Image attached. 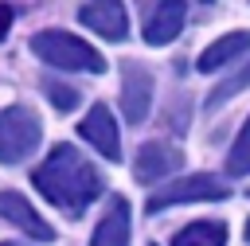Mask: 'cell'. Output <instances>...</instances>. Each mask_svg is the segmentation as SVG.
Instances as JSON below:
<instances>
[{"instance_id": "1", "label": "cell", "mask_w": 250, "mask_h": 246, "mask_svg": "<svg viewBox=\"0 0 250 246\" xmlns=\"http://www.w3.org/2000/svg\"><path fill=\"white\" fill-rule=\"evenodd\" d=\"M31 184L39 187V195L47 199V203H55L62 215H70V219H78L98 195H102V172L74 148V144H55L51 152H47V160L31 172Z\"/></svg>"}, {"instance_id": "2", "label": "cell", "mask_w": 250, "mask_h": 246, "mask_svg": "<svg viewBox=\"0 0 250 246\" xmlns=\"http://www.w3.org/2000/svg\"><path fill=\"white\" fill-rule=\"evenodd\" d=\"M31 51H35L47 66H55V70H86V74H102V70H105L102 51H94L86 39H78V35H70V31H62V27H43V31H35V35H31Z\"/></svg>"}, {"instance_id": "3", "label": "cell", "mask_w": 250, "mask_h": 246, "mask_svg": "<svg viewBox=\"0 0 250 246\" xmlns=\"http://www.w3.org/2000/svg\"><path fill=\"white\" fill-rule=\"evenodd\" d=\"M43 141V121L31 105L0 109V164H23Z\"/></svg>"}, {"instance_id": "4", "label": "cell", "mask_w": 250, "mask_h": 246, "mask_svg": "<svg viewBox=\"0 0 250 246\" xmlns=\"http://www.w3.org/2000/svg\"><path fill=\"white\" fill-rule=\"evenodd\" d=\"M227 195H230V187H227L219 176H211V172H195V176H184V180H176V184L160 187L156 195H148L145 211H148V215H156V211H168V207H180V203L227 199Z\"/></svg>"}, {"instance_id": "5", "label": "cell", "mask_w": 250, "mask_h": 246, "mask_svg": "<svg viewBox=\"0 0 250 246\" xmlns=\"http://www.w3.org/2000/svg\"><path fill=\"white\" fill-rule=\"evenodd\" d=\"M148 105H152V74L148 66L141 62H121V109H125V121L129 125H141L148 117Z\"/></svg>"}, {"instance_id": "6", "label": "cell", "mask_w": 250, "mask_h": 246, "mask_svg": "<svg viewBox=\"0 0 250 246\" xmlns=\"http://www.w3.org/2000/svg\"><path fill=\"white\" fill-rule=\"evenodd\" d=\"M184 164V152L176 148V144H168V141H148V144H141V152H137V160H133V180L137 184H156V180H164L168 172H176Z\"/></svg>"}, {"instance_id": "7", "label": "cell", "mask_w": 250, "mask_h": 246, "mask_svg": "<svg viewBox=\"0 0 250 246\" xmlns=\"http://www.w3.org/2000/svg\"><path fill=\"white\" fill-rule=\"evenodd\" d=\"M78 23L90 27V31H98V35L109 39V43H121V39L129 35V12H125V4H113V0L82 4V8H78Z\"/></svg>"}, {"instance_id": "8", "label": "cell", "mask_w": 250, "mask_h": 246, "mask_svg": "<svg viewBox=\"0 0 250 246\" xmlns=\"http://www.w3.org/2000/svg\"><path fill=\"white\" fill-rule=\"evenodd\" d=\"M0 219L12 223V226H20L23 234H31V238H39V242H55V226H51L20 191H0Z\"/></svg>"}, {"instance_id": "9", "label": "cell", "mask_w": 250, "mask_h": 246, "mask_svg": "<svg viewBox=\"0 0 250 246\" xmlns=\"http://www.w3.org/2000/svg\"><path fill=\"white\" fill-rule=\"evenodd\" d=\"M78 133L105 156V160H121V133H117V121H113V113H109V105H94L86 117H82V125H78Z\"/></svg>"}, {"instance_id": "10", "label": "cell", "mask_w": 250, "mask_h": 246, "mask_svg": "<svg viewBox=\"0 0 250 246\" xmlns=\"http://www.w3.org/2000/svg\"><path fill=\"white\" fill-rule=\"evenodd\" d=\"M184 16H188V4H180V0L148 4L145 8V43H152V47L172 43L180 35V27H184Z\"/></svg>"}, {"instance_id": "11", "label": "cell", "mask_w": 250, "mask_h": 246, "mask_svg": "<svg viewBox=\"0 0 250 246\" xmlns=\"http://www.w3.org/2000/svg\"><path fill=\"white\" fill-rule=\"evenodd\" d=\"M90 246H129V199L125 195H113L105 215L98 219L94 234H90Z\"/></svg>"}, {"instance_id": "12", "label": "cell", "mask_w": 250, "mask_h": 246, "mask_svg": "<svg viewBox=\"0 0 250 246\" xmlns=\"http://www.w3.org/2000/svg\"><path fill=\"white\" fill-rule=\"evenodd\" d=\"M246 47H250V31H230V35L215 39L211 47H203V55H199V70H219V66H227L234 55H242Z\"/></svg>"}, {"instance_id": "13", "label": "cell", "mask_w": 250, "mask_h": 246, "mask_svg": "<svg viewBox=\"0 0 250 246\" xmlns=\"http://www.w3.org/2000/svg\"><path fill=\"white\" fill-rule=\"evenodd\" d=\"M223 242H227V226H223L219 219L188 223V226L172 238V246H223Z\"/></svg>"}, {"instance_id": "14", "label": "cell", "mask_w": 250, "mask_h": 246, "mask_svg": "<svg viewBox=\"0 0 250 246\" xmlns=\"http://www.w3.org/2000/svg\"><path fill=\"white\" fill-rule=\"evenodd\" d=\"M242 90H250V62L242 66V70H234V74H227L211 94H207V109H219L227 98H234V94H242Z\"/></svg>"}, {"instance_id": "15", "label": "cell", "mask_w": 250, "mask_h": 246, "mask_svg": "<svg viewBox=\"0 0 250 246\" xmlns=\"http://www.w3.org/2000/svg\"><path fill=\"white\" fill-rule=\"evenodd\" d=\"M227 172L230 176H250V117H246V125L238 129V141L227 152Z\"/></svg>"}, {"instance_id": "16", "label": "cell", "mask_w": 250, "mask_h": 246, "mask_svg": "<svg viewBox=\"0 0 250 246\" xmlns=\"http://www.w3.org/2000/svg\"><path fill=\"white\" fill-rule=\"evenodd\" d=\"M43 94L51 98V105H55L59 113H70V109L78 105V90L66 86V82H59V78H43Z\"/></svg>"}, {"instance_id": "17", "label": "cell", "mask_w": 250, "mask_h": 246, "mask_svg": "<svg viewBox=\"0 0 250 246\" xmlns=\"http://www.w3.org/2000/svg\"><path fill=\"white\" fill-rule=\"evenodd\" d=\"M12 20H16V16H12V8H4V4H0V39L8 35V27H12Z\"/></svg>"}, {"instance_id": "18", "label": "cell", "mask_w": 250, "mask_h": 246, "mask_svg": "<svg viewBox=\"0 0 250 246\" xmlns=\"http://www.w3.org/2000/svg\"><path fill=\"white\" fill-rule=\"evenodd\" d=\"M246 242H250V219H246Z\"/></svg>"}, {"instance_id": "19", "label": "cell", "mask_w": 250, "mask_h": 246, "mask_svg": "<svg viewBox=\"0 0 250 246\" xmlns=\"http://www.w3.org/2000/svg\"><path fill=\"white\" fill-rule=\"evenodd\" d=\"M0 246H20V242H0Z\"/></svg>"}, {"instance_id": "20", "label": "cell", "mask_w": 250, "mask_h": 246, "mask_svg": "<svg viewBox=\"0 0 250 246\" xmlns=\"http://www.w3.org/2000/svg\"><path fill=\"white\" fill-rule=\"evenodd\" d=\"M152 246H156V242H152Z\"/></svg>"}]
</instances>
